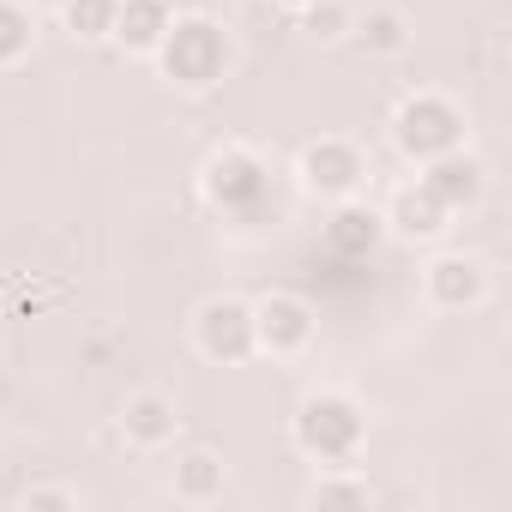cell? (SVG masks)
<instances>
[{"instance_id":"3957f363","label":"cell","mask_w":512,"mask_h":512,"mask_svg":"<svg viewBox=\"0 0 512 512\" xmlns=\"http://www.w3.org/2000/svg\"><path fill=\"white\" fill-rule=\"evenodd\" d=\"M362 434H368V416L344 392H314L296 410V446L320 464H350L362 452Z\"/></svg>"},{"instance_id":"8992f818","label":"cell","mask_w":512,"mask_h":512,"mask_svg":"<svg viewBox=\"0 0 512 512\" xmlns=\"http://www.w3.org/2000/svg\"><path fill=\"white\" fill-rule=\"evenodd\" d=\"M314 338V308L290 290H272L266 302H253V344L266 356H296Z\"/></svg>"},{"instance_id":"44dd1931","label":"cell","mask_w":512,"mask_h":512,"mask_svg":"<svg viewBox=\"0 0 512 512\" xmlns=\"http://www.w3.org/2000/svg\"><path fill=\"white\" fill-rule=\"evenodd\" d=\"M284 7H290V13H302V7H314V0H284Z\"/></svg>"},{"instance_id":"30bf717a","label":"cell","mask_w":512,"mask_h":512,"mask_svg":"<svg viewBox=\"0 0 512 512\" xmlns=\"http://www.w3.org/2000/svg\"><path fill=\"white\" fill-rule=\"evenodd\" d=\"M386 241V217L374 211V205H356V199H338V211H332V223H326V247L338 253V260H368V253Z\"/></svg>"},{"instance_id":"4fadbf2b","label":"cell","mask_w":512,"mask_h":512,"mask_svg":"<svg viewBox=\"0 0 512 512\" xmlns=\"http://www.w3.org/2000/svg\"><path fill=\"white\" fill-rule=\"evenodd\" d=\"M175 428H181V416H175V404L163 392H133L127 410H121V434L133 446H169Z\"/></svg>"},{"instance_id":"d6986e66","label":"cell","mask_w":512,"mask_h":512,"mask_svg":"<svg viewBox=\"0 0 512 512\" xmlns=\"http://www.w3.org/2000/svg\"><path fill=\"white\" fill-rule=\"evenodd\" d=\"M308 500H314V506H368L374 488H368V482H350V476H326V482H314Z\"/></svg>"},{"instance_id":"52a82bcc","label":"cell","mask_w":512,"mask_h":512,"mask_svg":"<svg viewBox=\"0 0 512 512\" xmlns=\"http://www.w3.org/2000/svg\"><path fill=\"white\" fill-rule=\"evenodd\" d=\"M296 175H302V187H308V193L350 199V193L362 187L368 163H362V151H356L350 139H314V145H302V163H296Z\"/></svg>"},{"instance_id":"ac0fdd59","label":"cell","mask_w":512,"mask_h":512,"mask_svg":"<svg viewBox=\"0 0 512 512\" xmlns=\"http://www.w3.org/2000/svg\"><path fill=\"white\" fill-rule=\"evenodd\" d=\"M350 25H356V19H350L344 0H314V7H302V31H308V37H320V43L344 37Z\"/></svg>"},{"instance_id":"7402d4cb","label":"cell","mask_w":512,"mask_h":512,"mask_svg":"<svg viewBox=\"0 0 512 512\" xmlns=\"http://www.w3.org/2000/svg\"><path fill=\"white\" fill-rule=\"evenodd\" d=\"M37 7H61V0H37Z\"/></svg>"},{"instance_id":"7a4b0ae2","label":"cell","mask_w":512,"mask_h":512,"mask_svg":"<svg viewBox=\"0 0 512 512\" xmlns=\"http://www.w3.org/2000/svg\"><path fill=\"white\" fill-rule=\"evenodd\" d=\"M205 199L235 217V223H253V217H266L272 205V169L260 163V151H247V145H223L205 157Z\"/></svg>"},{"instance_id":"5bb4252c","label":"cell","mask_w":512,"mask_h":512,"mask_svg":"<svg viewBox=\"0 0 512 512\" xmlns=\"http://www.w3.org/2000/svg\"><path fill=\"white\" fill-rule=\"evenodd\" d=\"M175 494H181V500H217V494H223V458H217V452H187V458H175Z\"/></svg>"},{"instance_id":"9a60e30c","label":"cell","mask_w":512,"mask_h":512,"mask_svg":"<svg viewBox=\"0 0 512 512\" xmlns=\"http://www.w3.org/2000/svg\"><path fill=\"white\" fill-rule=\"evenodd\" d=\"M356 37H362V49L368 55H404V43H410V19L398 13V7H374L362 25H350Z\"/></svg>"},{"instance_id":"5b68a950","label":"cell","mask_w":512,"mask_h":512,"mask_svg":"<svg viewBox=\"0 0 512 512\" xmlns=\"http://www.w3.org/2000/svg\"><path fill=\"white\" fill-rule=\"evenodd\" d=\"M193 338H199V350L211 356V362H247L253 350V302H241V296H211L205 308H199V320H193Z\"/></svg>"},{"instance_id":"e0dca14e","label":"cell","mask_w":512,"mask_h":512,"mask_svg":"<svg viewBox=\"0 0 512 512\" xmlns=\"http://www.w3.org/2000/svg\"><path fill=\"white\" fill-rule=\"evenodd\" d=\"M31 43H37V19H31V7H25V0H0V67L25 61Z\"/></svg>"},{"instance_id":"6da1fadb","label":"cell","mask_w":512,"mask_h":512,"mask_svg":"<svg viewBox=\"0 0 512 512\" xmlns=\"http://www.w3.org/2000/svg\"><path fill=\"white\" fill-rule=\"evenodd\" d=\"M157 61H163V79H175L181 91H211L223 73H229V37L217 19L193 13V19H169L163 43H157Z\"/></svg>"},{"instance_id":"8fae6325","label":"cell","mask_w":512,"mask_h":512,"mask_svg":"<svg viewBox=\"0 0 512 512\" xmlns=\"http://www.w3.org/2000/svg\"><path fill=\"white\" fill-rule=\"evenodd\" d=\"M380 217H386V229H392V235H404V241H434V235L452 223V211H446L422 181L398 187V193H392V205H386Z\"/></svg>"},{"instance_id":"2e32d148","label":"cell","mask_w":512,"mask_h":512,"mask_svg":"<svg viewBox=\"0 0 512 512\" xmlns=\"http://www.w3.org/2000/svg\"><path fill=\"white\" fill-rule=\"evenodd\" d=\"M115 7L121 0H61V19L79 43H103V37H115Z\"/></svg>"},{"instance_id":"9c48e42d","label":"cell","mask_w":512,"mask_h":512,"mask_svg":"<svg viewBox=\"0 0 512 512\" xmlns=\"http://www.w3.org/2000/svg\"><path fill=\"white\" fill-rule=\"evenodd\" d=\"M422 290H428L434 308L464 314V308H476L488 296V272H482V260H470V253H440V260L422 272Z\"/></svg>"},{"instance_id":"ba28073f","label":"cell","mask_w":512,"mask_h":512,"mask_svg":"<svg viewBox=\"0 0 512 512\" xmlns=\"http://www.w3.org/2000/svg\"><path fill=\"white\" fill-rule=\"evenodd\" d=\"M422 187L458 217V211H470L476 199H482V187H488V169L464 151V145H452V151H440V157H428L422 163Z\"/></svg>"},{"instance_id":"7c38bea8","label":"cell","mask_w":512,"mask_h":512,"mask_svg":"<svg viewBox=\"0 0 512 512\" xmlns=\"http://www.w3.org/2000/svg\"><path fill=\"white\" fill-rule=\"evenodd\" d=\"M169 19H175L169 0H121V7H115V43L133 49V55H157Z\"/></svg>"},{"instance_id":"ffe728a7","label":"cell","mask_w":512,"mask_h":512,"mask_svg":"<svg viewBox=\"0 0 512 512\" xmlns=\"http://www.w3.org/2000/svg\"><path fill=\"white\" fill-rule=\"evenodd\" d=\"M25 506H73V494H67V488H31Z\"/></svg>"},{"instance_id":"277c9868","label":"cell","mask_w":512,"mask_h":512,"mask_svg":"<svg viewBox=\"0 0 512 512\" xmlns=\"http://www.w3.org/2000/svg\"><path fill=\"white\" fill-rule=\"evenodd\" d=\"M392 145H398L410 163H428V157L464 145V115H458V103L440 97V91H416V97H404L398 115H392Z\"/></svg>"}]
</instances>
